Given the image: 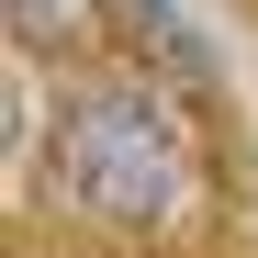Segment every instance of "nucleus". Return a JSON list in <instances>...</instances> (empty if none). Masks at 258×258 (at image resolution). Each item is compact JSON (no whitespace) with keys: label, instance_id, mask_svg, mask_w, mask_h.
Returning <instances> with one entry per match:
<instances>
[{"label":"nucleus","instance_id":"obj_1","mask_svg":"<svg viewBox=\"0 0 258 258\" xmlns=\"http://www.w3.org/2000/svg\"><path fill=\"white\" fill-rule=\"evenodd\" d=\"M56 202L101 236H180L191 202H202V146H191V112L146 90V79H101V90H68L56 135Z\"/></svg>","mask_w":258,"mask_h":258},{"label":"nucleus","instance_id":"obj_3","mask_svg":"<svg viewBox=\"0 0 258 258\" xmlns=\"http://www.w3.org/2000/svg\"><path fill=\"white\" fill-rule=\"evenodd\" d=\"M101 12H112V0H12V34H23L34 56H68V45L101 34Z\"/></svg>","mask_w":258,"mask_h":258},{"label":"nucleus","instance_id":"obj_2","mask_svg":"<svg viewBox=\"0 0 258 258\" xmlns=\"http://www.w3.org/2000/svg\"><path fill=\"white\" fill-rule=\"evenodd\" d=\"M112 23L135 34V56H146V68H168L180 90H202V79H213V56H202V34H191L180 12H168V0H112Z\"/></svg>","mask_w":258,"mask_h":258}]
</instances>
